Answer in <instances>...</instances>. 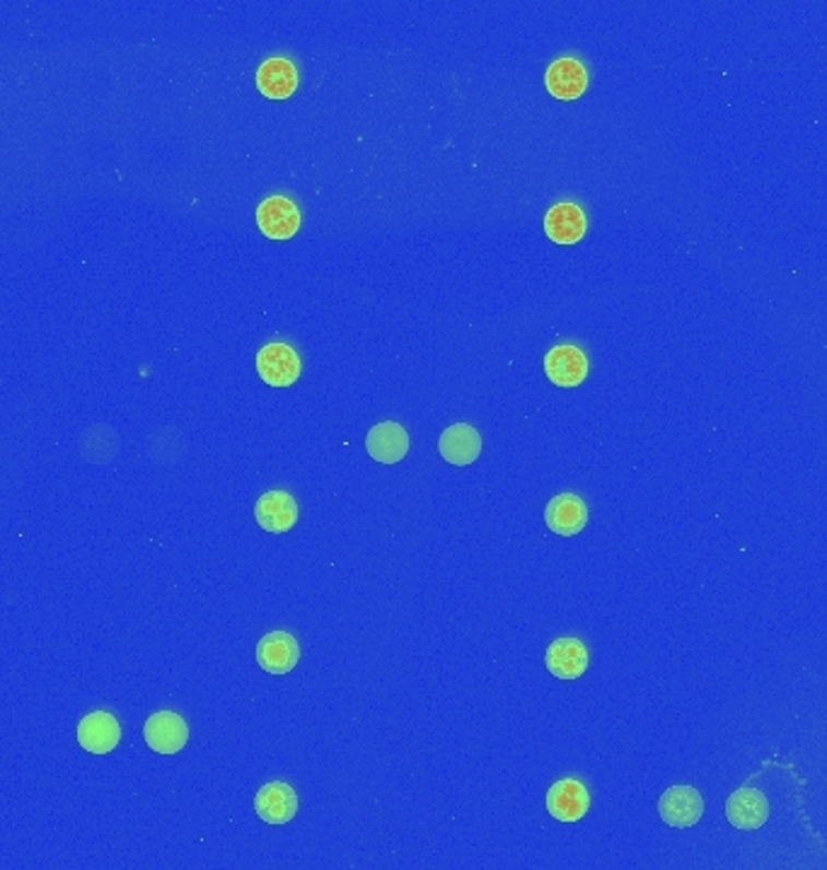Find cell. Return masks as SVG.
Wrapping results in <instances>:
<instances>
[{
  "mask_svg": "<svg viewBox=\"0 0 827 870\" xmlns=\"http://www.w3.org/2000/svg\"><path fill=\"white\" fill-rule=\"evenodd\" d=\"M257 223L269 240H291L300 228V211L286 196H269L257 208Z\"/></svg>",
  "mask_w": 827,
  "mask_h": 870,
  "instance_id": "cell-3",
  "label": "cell"
},
{
  "mask_svg": "<svg viewBox=\"0 0 827 870\" xmlns=\"http://www.w3.org/2000/svg\"><path fill=\"white\" fill-rule=\"evenodd\" d=\"M547 668L557 680H579L588 670V648L579 639H557L547 648Z\"/></svg>",
  "mask_w": 827,
  "mask_h": 870,
  "instance_id": "cell-17",
  "label": "cell"
},
{
  "mask_svg": "<svg viewBox=\"0 0 827 870\" xmlns=\"http://www.w3.org/2000/svg\"><path fill=\"white\" fill-rule=\"evenodd\" d=\"M255 517L267 533H288L298 523V503L286 491H269L257 501Z\"/></svg>",
  "mask_w": 827,
  "mask_h": 870,
  "instance_id": "cell-11",
  "label": "cell"
},
{
  "mask_svg": "<svg viewBox=\"0 0 827 870\" xmlns=\"http://www.w3.org/2000/svg\"><path fill=\"white\" fill-rule=\"evenodd\" d=\"M257 815L269 824H286L298 812V796L288 784L271 782L264 788H259L255 798Z\"/></svg>",
  "mask_w": 827,
  "mask_h": 870,
  "instance_id": "cell-10",
  "label": "cell"
},
{
  "mask_svg": "<svg viewBox=\"0 0 827 870\" xmlns=\"http://www.w3.org/2000/svg\"><path fill=\"white\" fill-rule=\"evenodd\" d=\"M366 450L376 462L394 465V462H400L406 455V450H410V436H406L400 424L382 421L368 431Z\"/></svg>",
  "mask_w": 827,
  "mask_h": 870,
  "instance_id": "cell-14",
  "label": "cell"
},
{
  "mask_svg": "<svg viewBox=\"0 0 827 870\" xmlns=\"http://www.w3.org/2000/svg\"><path fill=\"white\" fill-rule=\"evenodd\" d=\"M545 523L562 537L579 535L588 523V505L576 493H559L545 508Z\"/></svg>",
  "mask_w": 827,
  "mask_h": 870,
  "instance_id": "cell-9",
  "label": "cell"
},
{
  "mask_svg": "<svg viewBox=\"0 0 827 870\" xmlns=\"http://www.w3.org/2000/svg\"><path fill=\"white\" fill-rule=\"evenodd\" d=\"M726 818L735 830H757L763 827L769 818V803L763 790L757 788H739L729 798Z\"/></svg>",
  "mask_w": 827,
  "mask_h": 870,
  "instance_id": "cell-15",
  "label": "cell"
},
{
  "mask_svg": "<svg viewBox=\"0 0 827 870\" xmlns=\"http://www.w3.org/2000/svg\"><path fill=\"white\" fill-rule=\"evenodd\" d=\"M143 738L149 748L161 754H177L189 740V728L185 718L173 711H157L143 726Z\"/></svg>",
  "mask_w": 827,
  "mask_h": 870,
  "instance_id": "cell-4",
  "label": "cell"
},
{
  "mask_svg": "<svg viewBox=\"0 0 827 870\" xmlns=\"http://www.w3.org/2000/svg\"><path fill=\"white\" fill-rule=\"evenodd\" d=\"M300 358L288 344H267L257 354V372L271 388H291L300 378Z\"/></svg>",
  "mask_w": 827,
  "mask_h": 870,
  "instance_id": "cell-1",
  "label": "cell"
},
{
  "mask_svg": "<svg viewBox=\"0 0 827 870\" xmlns=\"http://www.w3.org/2000/svg\"><path fill=\"white\" fill-rule=\"evenodd\" d=\"M545 87L550 90V95L557 99H564V102L579 99L588 87L586 65L581 61L569 59V56L557 59L547 68Z\"/></svg>",
  "mask_w": 827,
  "mask_h": 870,
  "instance_id": "cell-12",
  "label": "cell"
},
{
  "mask_svg": "<svg viewBox=\"0 0 827 870\" xmlns=\"http://www.w3.org/2000/svg\"><path fill=\"white\" fill-rule=\"evenodd\" d=\"M586 228H588L586 213L569 201H562L557 206H552L545 216V233L550 240L557 245L581 242Z\"/></svg>",
  "mask_w": 827,
  "mask_h": 870,
  "instance_id": "cell-16",
  "label": "cell"
},
{
  "mask_svg": "<svg viewBox=\"0 0 827 870\" xmlns=\"http://www.w3.org/2000/svg\"><path fill=\"white\" fill-rule=\"evenodd\" d=\"M438 450L450 465L468 467L480 457L482 436L477 433V428H472L470 424H456L446 428L444 436H440Z\"/></svg>",
  "mask_w": 827,
  "mask_h": 870,
  "instance_id": "cell-13",
  "label": "cell"
},
{
  "mask_svg": "<svg viewBox=\"0 0 827 870\" xmlns=\"http://www.w3.org/2000/svg\"><path fill=\"white\" fill-rule=\"evenodd\" d=\"M257 87L269 99H286L298 87V68L288 59H269L259 65Z\"/></svg>",
  "mask_w": 827,
  "mask_h": 870,
  "instance_id": "cell-18",
  "label": "cell"
},
{
  "mask_svg": "<svg viewBox=\"0 0 827 870\" xmlns=\"http://www.w3.org/2000/svg\"><path fill=\"white\" fill-rule=\"evenodd\" d=\"M591 808V794L576 778H562L547 794V810L559 822H579Z\"/></svg>",
  "mask_w": 827,
  "mask_h": 870,
  "instance_id": "cell-6",
  "label": "cell"
},
{
  "mask_svg": "<svg viewBox=\"0 0 827 870\" xmlns=\"http://www.w3.org/2000/svg\"><path fill=\"white\" fill-rule=\"evenodd\" d=\"M119 740H121V726L109 711L87 714L81 720V726H78V742H81L83 750H87L90 754H107L117 748Z\"/></svg>",
  "mask_w": 827,
  "mask_h": 870,
  "instance_id": "cell-8",
  "label": "cell"
},
{
  "mask_svg": "<svg viewBox=\"0 0 827 870\" xmlns=\"http://www.w3.org/2000/svg\"><path fill=\"white\" fill-rule=\"evenodd\" d=\"M300 648L298 641L288 631H271L257 643L259 668L269 675H286L298 665Z\"/></svg>",
  "mask_w": 827,
  "mask_h": 870,
  "instance_id": "cell-5",
  "label": "cell"
},
{
  "mask_svg": "<svg viewBox=\"0 0 827 870\" xmlns=\"http://www.w3.org/2000/svg\"><path fill=\"white\" fill-rule=\"evenodd\" d=\"M545 372L557 388H579L588 378V356L571 344L554 346L545 356Z\"/></svg>",
  "mask_w": 827,
  "mask_h": 870,
  "instance_id": "cell-7",
  "label": "cell"
},
{
  "mask_svg": "<svg viewBox=\"0 0 827 870\" xmlns=\"http://www.w3.org/2000/svg\"><path fill=\"white\" fill-rule=\"evenodd\" d=\"M659 812L671 827H693L705 815V798L693 786H673L661 796Z\"/></svg>",
  "mask_w": 827,
  "mask_h": 870,
  "instance_id": "cell-2",
  "label": "cell"
}]
</instances>
